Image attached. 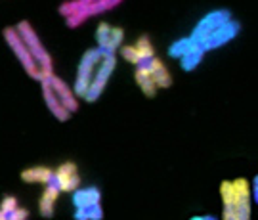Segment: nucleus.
Listing matches in <instances>:
<instances>
[{"label": "nucleus", "mask_w": 258, "mask_h": 220, "mask_svg": "<svg viewBox=\"0 0 258 220\" xmlns=\"http://www.w3.org/2000/svg\"><path fill=\"white\" fill-rule=\"evenodd\" d=\"M16 31L19 33V37L23 38V42L27 44L31 56L35 58V62L38 64L40 71H42V81L50 79L54 75V64H52V56L48 54L46 46L42 44V40L38 38L37 31L33 29V25L29 21H19L16 25Z\"/></svg>", "instance_id": "obj_1"}, {"label": "nucleus", "mask_w": 258, "mask_h": 220, "mask_svg": "<svg viewBox=\"0 0 258 220\" xmlns=\"http://www.w3.org/2000/svg\"><path fill=\"white\" fill-rule=\"evenodd\" d=\"M4 38H6V42H8L10 50H12V52L16 54V58L19 60V64L23 65L25 73H27L33 81L42 83V71H40L38 64L35 62V58L31 56L27 44L23 42V38L19 37V33L16 31V27H6V29H4Z\"/></svg>", "instance_id": "obj_2"}, {"label": "nucleus", "mask_w": 258, "mask_h": 220, "mask_svg": "<svg viewBox=\"0 0 258 220\" xmlns=\"http://www.w3.org/2000/svg\"><path fill=\"white\" fill-rule=\"evenodd\" d=\"M103 52L96 46V48H90L86 50L81 58V64L77 67V77H75V84H73V92L77 94V98H84V94L90 86V81H92L94 73L98 69V65L102 62Z\"/></svg>", "instance_id": "obj_3"}, {"label": "nucleus", "mask_w": 258, "mask_h": 220, "mask_svg": "<svg viewBox=\"0 0 258 220\" xmlns=\"http://www.w3.org/2000/svg\"><path fill=\"white\" fill-rule=\"evenodd\" d=\"M115 67H117V54H105V52H103L102 62L98 65V69H96V73H94L92 81H90V86H88V90H86L83 100H86L88 103H94V101L100 100V96L103 94L105 86L109 83Z\"/></svg>", "instance_id": "obj_4"}, {"label": "nucleus", "mask_w": 258, "mask_h": 220, "mask_svg": "<svg viewBox=\"0 0 258 220\" xmlns=\"http://www.w3.org/2000/svg\"><path fill=\"white\" fill-rule=\"evenodd\" d=\"M230 19H231L230 10H226V8L212 10V12H209L207 16H203V18L199 19V23L194 27L189 38L194 40L195 44H203L205 40L211 37L212 33L220 27L222 23H226V21H230Z\"/></svg>", "instance_id": "obj_5"}, {"label": "nucleus", "mask_w": 258, "mask_h": 220, "mask_svg": "<svg viewBox=\"0 0 258 220\" xmlns=\"http://www.w3.org/2000/svg\"><path fill=\"white\" fill-rule=\"evenodd\" d=\"M122 0H96V2H90V4H84L83 8L79 10L77 14L65 18V23L69 29H77L81 27L86 19L94 18V16H100V14H105L109 10L117 8Z\"/></svg>", "instance_id": "obj_6"}, {"label": "nucleus", "mask_w": 258, "mask_h": 220, "mask_svg": "<svg viewBox=\"0 0 258 220\" xmlns=\"http://www.w3.org/2000/svg\"><path fill=\"white\" fill-rule=\"evenodd\" d=\"M239 33H241V23L231 18L230 21L222 23L220 27L216 29L201 46L205 48V52H211V50H216V48L230 44L231 40H235V38L239 37Z\"/></svg>", "instance_id": "obj_7"}, {"label": "nucleus", "mask_w": 258, "mask_h": 220, "mask_svg": "<svg viewBox=\"0 0 258 220\" xmlns=\"http://www.w3.org/2000/svg\"><path fill=\"white\" fill-rule=\"evenodd\" d=\"M54 182L59 188V192L65 193H73L79 186H81V176H79V169L75 163L67 161L61 163L54 171Z\"/></svg>", "instance_id": "obj_8"}, {"label": "nucleus", "mask_w": 258, "mask_h": 220, "mask_svg": "<svg viewBox=\"0 0 258 220\" xmlns=\"http://www.w3.org/2000/svg\"><path fill=\"white\" fill-rule=\"evenodd\" d=\"M40 86H42V100H44V103H46L48 111L54 115L55 121H59V123H67V121L71 119V111L65 107L63 103L59 101V98L55 96V92L52 90V86H50V83L46 81H42L40 83Z\"/></svg>", "instance_id": "obj_9"}, {"label": "nucleus", "mask_w": 258, "mask_h": 220, "mask_svg": "<svg viewBox=\"0 0 258 220\" xmlns=\"http://www.w3.org/2000/svg\"><path fill=\"white\" fill-rule=\"evenodd\" d=\"M48 83H50L52 90L55 92V96L59 98V101L63 103L67 109L71 111V113H77V111H79V98H77V94L73 92V88L65 83L61 77L52 75V77L48 79Z\"/></svg>", "instance_id": "obj_10"}, {"label": "nucleus", "mask_w": 258, "mask_h": 220, "mask_svg": "<svg viewBox=\"0 0 258 220\" xmlns=\"http://www.w3.org/2000/svg\"><path fill=\"white\" fill-rule=\"evenodd\" d=\"M71 201H73L75 209H84V207H90V205H96V203H102V192L96 186H88V188L79 186L73 192Z\"/></svg>", "instance_id": "obj_11"}, {"label": "nucleus", "mask_w": 258, "mask_h": 220, "mask_svg": "<svg viewBox=\"0 0 258 220\" xmlns=\"http://www.w3.org/2000/svg\"><path fill=\"white\" fill-rule=\"evenodd\" d=\"M59 188L55 186V182L46 184V188H44V192L40 195V201H38V211L40 214L44 216V218H52L54 216V209H55V201H57V197H59Z\"/></svg>", "instance_id": "obj_12"}, {"label": "nucleus", "mask_w": 258, "mask_h": 220, "mask_svg": "<svg viewBox=\"0 0 258 220\" xmlns=\"http://www.w3.org/2000/svg\"><path fill=\"white\" fill-rule=\"evenodd\" d=\"M134 81H136V84L140 86V90L144 92V96H148V98H155V96H157V90H159V88L155 86V83H153V77H151V73H149L148 62L136 65Z\"/></svg>", "instance_id": "obj_13"}, {"label": "nucleus", "mask_w": 258, "mask_h": 220, "mask_svg": "<svg viewBox=\"0 0 258 220\" xmlns=\"http://www.w3.org/2000/svg\"><path fill=\"white\" fill-rule=\"evenodd\" d=\"M149 73L153 77V83L157 88H170L172 86V77L168 73V69L165 67V64L159 58H151L148 60Z\"/></svg>", "instance_id": "obj_14"}, {"label": "nucleus", "mask_w": 258, "mask_h": 220, "mask_svg": "<svg viewBox=\"0 0 258 220\" xmlns=\"http://www.w3.org/2000/svg\"><path fill=\"white\" fill-rule=\"evenodd\" d=\"M21 180L25 184H44L54 180V171L48 167H31L21 171Z\"/></svg>", "instance_id": "obj_15"}, {"label": "nucleus", "mask_w": 258, "mask_h": 220, "mask_svg": "<svg viewBox=\"0 0 258 220\" xmlns=\"http://www.w3.org/2000/svg\"><path fill=\"white\" fill-rule=\"evenodd\" d=\"M205 48L201 44H194L187 52H185L182 58H180V69L182 71H185V73H191L194 69H197L199 67V64L203 62L205 58Z\"/></svg>", "instance_id": "obj_16"}, {"label": "nucleus", "mask_w": 258, "mask_h": 220, "mask_svg": "<svg viewBox=\"0 0 258 220\" xmlns=\"http://www.w3.org/2000/svg\"><path fill=\"white\" fill-rule=\"evenodd\" d=\"M220 195H222V218L224 220H235V212H233V203H235V192H233V184L231 180H224L220 184Z\"/></svg>", "instance_id": "obj_17"}, {"label": "nucleus", "mask_w": 258, "mask_h": 220, "mask_svg": "<svg viewBox=\"0 0 258 220\" xmlns=\"http://www.w3.org/2000/svg\"><path fill=\"white\" fill-rule=\"evenodd\" d=\"M75 220H102L103 218V209L102 203H96L84 209H75Z\"/></svg>", "instance_id": "obj_18"}, {"label": "nucleus", "mask_w": 258, "mask_h": 220, "mask_svg": "<svg viewBox=\"0 0 258 220\" xmlns=\"http://www.w3.org/2000/svg\"><path fill=\"white\" fill-rule=\"evenodd\" d=\"M194 44H195V42L189 37L178 38V40H174L172 44L168 46V56H170L172 60H180V58H182V56H184Z\"/></svg>", "instance_id": "obj_19"}, {"label": "nucleus", "mask_w": 258, "mask_h": 220, "mask_svg": "<svg viewBox=\"0 0 258 220\" xmlns=\"http://www.w3.org/2000/svg\"><path fill=\"white\" fill-rule=\"evenodd\" d=\"M136 50H138L140 58H142V64L148 62L151 58H155V48H153V42L149 40L148 35H142V37L136 40Z\"/></svg>", "instance_id": "obj_20"}, {"label": "nucleus", "mask_w": 258, "mask_h": 220, "mask_svg": "<svg viewBox=\"0 0 258 220\" xmlns=\"http://www.w3.org/2000/svg\"><path fill=\"white\" fill-rule=\"evenodd\" d=\"M122 38H124L122 27H111L109 42H107V48H105V54H117L119 48L122 46Z\"/></svg>", "instance_id": "obj_21"}, {"label": "nucleus", "mask_w": 258, "mask_h": 220, "mask_svg": "<svg viewBox=\"0 0 258 220\" xmlns=\"http://www.w3.org/2000/svg\"><path fill=\"white\" fill-rule=\"evenodd\" d=\"M111 27L107 21H102L98 27H96V42H98V48L105 52V48H107V42H109V35H111Z\"/></svg>", "instance_id": "obj_22"}, {"label": "nucleus", "mask_w": 258, "mask_h": 220, "mask_svg": "<svg viewBox=\"0 0 258 220\" xmlns=\"http://www.w3.org/2000/svg\"><path fill=\"white\" fill-rule=\"evenodd\" d=\"M119 56L124 60V62H128L130 65H140L142 64V58H140L138 50H136V46L130 44V46H120L119 48Z\"/></svg>", "instance_id": "obj_23"}, {"label": "nucleus", "mask_w": 258, "mask_h": 220, "mask_svg": "<svg viewBox=\"0 0 258 220\" xmlns=\"http://www.w3.org/2000/svg\"><path fill=\"white\" fill-rule=\"evenodd\" d=\"M84 4L81 2V0H67V2H63L61 6H59V14L63 16V18H69V16H73V14H77L79 10L83 8Z\"/></svg>", "instance_id": "obj_24"}, {"label": "nucleus", "mask_w": 258, "mask_h": 220, "mask_svg": "<svg viewBox=\"0 0 258 220\" xmlns=\"http://www.w3.org/2000/svg\"><path fill=\"white\" fill-rule=\"evenodd\" d=\"M16 207H18V197H14V195H6V197L2 199V203H0V209L6 212V216H8Z\"/></svg>", "instance_id": "obj_25"}, {"label": "nucleus", "mask_w": 258, "mask_h": 220, "mask_svg": "<svg viewBox=\"0 0 258 220\" xmlns=\"http://www.w3.org/2000/svg\"><path fill=\"white\" fill-rule=\"evenodd\" d=\"M27 218H29V211L23 209V207H19V205L8 214V220H27Z\"/></svg>", "instance_id": "obj_26"}, {"label": "nucleus", "mask_w": 258, "mask_h": 220, "mask_svg": "<svg viewBox=\"0 0 258 220\" xmlns=\"http://www.w3.org/2000/svg\"><path fill=\"white\" fill-rule=\"evenodd\" d=\"M256 197H258V192H256V178H254V180H252V197H250V199L256 201Z\"/></svg>", "instance_id": "obj_27"}, {"label": "nucleus", "mask_w": 258, "mask_h": 220, "mask_svg": "<svg viewBox=\"0 0 258 220\" xmlns=\"http://www.w3.org/2000/svg\"><path fill=\"white\" fill-rule=\"evenodd\" d=\"M194 220H214L212 214H199V216H194Z\"/></svg>", "instance_id": "obj_28"}, {"label": "nucleus", "mask_w": 258, "mask_h": 220, "mask_svg": "<svg viewBox=\"0 0 258 220\" xmlns=\"http://www.w3.org/2000/svg\"><path fill=\"white\" fill-rule=\"evenodd\" d=\"M0 220H8V216H6V212L0 209Z\"/></svg>", "instance_id": "obj_29"}, {"label": "nucleus", "mask_w": 258, "mask_h": 220, "mask_svg": "<svg viewBox=\"0 0 258 220\" xmlns=\"http://www.w3.org/2000/svg\"><path fill=\"white\" fill-rule=\"evenodd\" d=\"M83 4H90V2H96V0H81Z\"/></svg>", "instance_id": "obj_30"}]
</instances>
